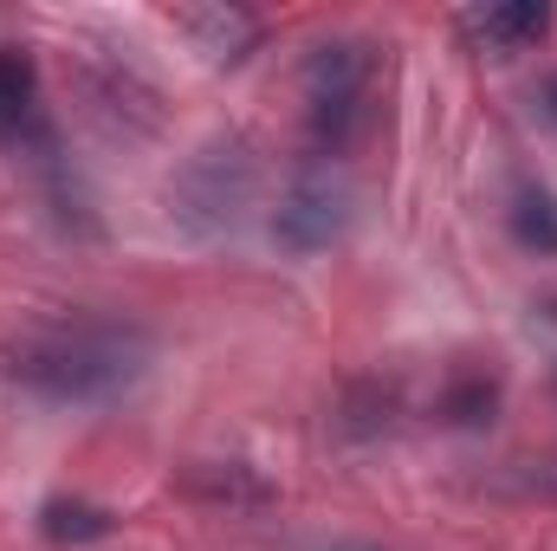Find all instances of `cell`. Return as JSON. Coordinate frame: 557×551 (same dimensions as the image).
<instances>
[{
  "label": "cell",
  "mask_w": 557,
  "mask_h": 551,
  "mask_svg": "<svg viewBox=\"0 0 557 551\" xmlns=\"http://www.w3.org/2000/svg\"><path fill=\"white\" fill-rule=\"evenodd\" d=\"M506 487L512 493H532V500H557V461H512Z\"/></svg>",
  "instance_id": "7c38bea8"
},
{
  "label": "cell",
  "mask_w": 557,
  "mask_h": 551,
  "mask_svg": "<svg viewBox=\"0 0 557 551\" xmlns=\"http://www.w3.org/2000/svg\"><path fill=\"white\" fill-rule=\"evenodd\" d=\"M188 493L195 500H214V506H267L273 500V487L253 467H240V461H201L188 474Z\"/></svg>",
  "instance_id": "52a82bcc"
},
{
  "label": "cell",
  "mask_w": 557,
  "mask_h": 551,
  "mask_svg": "<svg viewBox=\"0 0 557 551\" xmlns=\"http://www.w3.org/2000/svg\"><path fill=\"white\" fill-rule=\"evenodd\" d=\"M156 338L131 318H65L13 344V377L52 403H104L131 390Z\"/></svg>",
  "instance_id": "6da1fadb"
},
{
  "label": "cell",
  "mask_w": 557,
  "mask_h": 551,
  "mask_svg": "<svg viewBox=\"0 0 557 551\" xmlns=\"http://www.w3.org/2000/svg\"><path fill=\"white\" fill-rule=\"evenodd\" d=\"M493 403H499V383H493V377H480V370H467V377L441 396V415H447V421H460V428H473V421H486V415H493Z\"/></svg>",
  "instance_id": "30bf717a"
},
{
  "label": "cell",
  "mask_w": 557,
  "mask_h": 551,
  "mask_svg": "<svg viewBox=\"0 0 557 551\" xmlns=\"http://www.w3.org/2000/svg\"><path fill=\"white\" fill-rule=\"evenodd\" d=\"M253 156H247V143H201L182 169H175V182H169V208H175V221L188 228V234H227V228H240V208L253 201Z\"/></svg>",
  "instance_id": "7a4b0ae2"
},
{
  "label": "cell",
  "mask_w": 557,
  "mask_h": 551,
  "mask_svg": "<svg viewBox=\"0 0 557 551\" xmlns=\"http://www.w3.org/2000/svg\"><path fill=\"white\" fill-rule=\"evenodd\" d=\"M344 221H350V195H344V182H331V175H305V182H292L285 201H278L273 241L285 247V254H324V247L344 234Z\"/></svg>",
  "instance_id": "277c9868"
},
{
  "label": "cell",
  "mask_w": 557,
  "mask_h": 551,
  "mask_svg": "<svg viewBox=\"0 0 557 551\" xmlns=\"http://www.w3.org/2000/svg\"><path fill=\"white\" fill-rule=\"evenodd\" d=\"M363 98H370V52L357 39H324L305 59V118L311 137L324 149H344L350 131L363 124Z\"/></svg>",
  "instance_id": "3957f363"
},
{
  "label": "cell",
  "mask_w": 557,
  "mask_h": 551,
  "mask_svg": "<svg viewBox=\"0 0 557 551\" xmlns=\"http://www.w3.org/2000/svg\"><path fill=\"white\" fill-rule=\"evenodd\" d=\"M39 532H46L52 546H85V539H104V532H111V513H98V506H85V500H52V506L39 513Z\"/></svg>",
  "instance_id": "ba28073f"
},
{
  "label": "cell",
  "mask_w": 557,
  "mask_h": 551,
  "mask_svg": "<svg viewBox=\"0 0 557 551\" xmlns=\"http://www.w3.org/2000/svg\"><path fill=\"white\" fill-rule=\"evenodd\" d=\"M188 33H214V59H240V39L253 33L234 13H188Z\"/></svg>",
  "instance_id": "8fae6325"
},
{
  "label": "cell",
  "mask_w": 557,
  "mask_h": 551,
  "mask_svg": "<svg viewBox=\"0 0 557 551\" xmlns=\"http://www.w3.org/2000/svg\"><path fill=\"white\" fill-rule=\"evenodd\" d=\"M0 137L7 143H46V98H39V65L20 46H0Z\"/></svg>",
  "instance_id": "8992f818"
},
{
  "label": "cell",
  "mask_w": 557,
  "mask_h": 551,
  "mask_svg": "<svg viewBox=\"0 0 557 551\" xmlns=\"http://www.w3.org/2000/svg\"><path fill=\"white\" fill-rule=\"evenodd\" d=\"M545 118L557 124V72H552V85H545Z\"/></svg>",
  "instance_id": "4fadbf2b"
},
{
  "label": "cell",
  "mask_w": 557,
  "mask_h": 551,
  "mask_svg": "<svg viewBox=\"0 0 557 551\" xmlns=\"http://www.w3.org/2000/svg\"><path fill=\"white\" fill-rule=\"evenodd\" d=\"M460 33L486 52H525L552 33V7L545 0H493V7H467Z\"/></svg>",
  "instance_id": "5b68a950"
},
{
  "label": "cell",
  "mask_w": 557,
  "mask_h": 551,
  "mask_svg": "<svg viewBox=\"0 0 557 551\" xmlns=\"http://www.w3.org/2000/svg\"><path fill=\"white\" fill-rule=\"evenodd\" d=\"M512 234L532 247V254H557V201L545 188H525L512 201Z\"/></svg>",
  "instance_id": "9c48e42d"
}]
</instances>
